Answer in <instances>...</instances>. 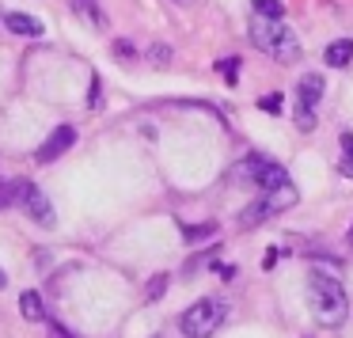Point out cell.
<instances>
[{"label":"cell","mask_w":353,"mask_h":338,"mask_svg":"<svg viewBox=\"0 0 353 338\" xmlns=\"http://www.w3.org/2000/svg\"><path fill=\"white\" fill-rule=\"evenodd\" d=\"M4 27H8L12 34H27V39L42 34V23L31 19V16H23V12H8V16H4Z\"/></svg>","instance_id":"ba28073f"},{"label":"cell","mask_w":353,"mask_h":338,"mask_svg":"<svg viewBox=\"0 0 353 338\" xmlns=\"http://www.w3.org/2000/svg\"><path fill=\"white\" fill-rule=\"evenodd\" d=\"M251 8H254V16H266V19H285V4H281V0H254Z\"/></svg>","instance_id":"8fae6325"},{"label":"cell","mask_w":353,"mask_h":338,"mask_svg":"<svg viewBox=\"0 0 353 338\" xmlns=\"http://www.w3.org/2000/svg\"><path fill=\"white\" fill-rule=\"evenodd\" d=\"M175 4H186V0H175Z\"/></svg>","instance_id":"cb8c5ba5"},{"label":"cell","mask_w":353,"mask_h":338,"mask_svg":"<svg viewBox=\"0 0 353 338\" xmlns=\"http://www.w3.org/2000/svg\"><path fill=\"white\" fill-rule=\"evenodd\" d=\"M259 107L266 110V115H277V110H281V95H266V99H259Z\"/></svg>","instance_id":"ac0fdd59"},{"label":"cell","mask_w":353,"mask_h":338,"mask_svg":"<svg viewBox=\"0 0 353 338\" xmlns=\"http://www.w3.org/2000/svg\"><path fill=\"white\" fill-rule=\"evenodd\" d=\"M236 69H239V61H221V72L228 84H236Z\"/></svg>","instance_id":"d6986e66"},{"label":"cell","mask_w":353,"mask_h":338,"mask_svg":"<svg viewBox=\"0 0 353 338\" xmlns=\"http://www.w3.org/2000/svg\"><path fill=\"white\" fill-rule=\"evenodd\" d=\"M163 289H168V274H156L152 281H148V292H145V297H148V300H160Z\"/></svg>","instance_id":"9a60e30c"},{"label":"cell","mask_w":353,"mask_h":338,"mask_svg":"<svg viewBox=\"0 0 353 338\" xmlns=\"http://www.w3.org/2000/svg\"><path fill=\"white\" fill-rule=\"evenodd\" d=\"M77 8L84 12V19H92L95 27H103V23H107V16H103V8L95 4V0H77Z\"/></svg>","instance_id":"7c38bea8"},{"label":"cell","mask_w":353,"mask_h":338,"mask_svg":"<svg viewBox=\"0 0 353 338\" xmlns=\"http://www.w3.org/2000/svg\"><path fill=\"white\" fill-rule=\"evenodd\" d=\"M323 92H327V84H323V77H304V80H300V88H296V99H300V103H307V107H315V110H319V99H323Z\"/></svg>","instance_id":"9c48e42d"},{"label":"cell","mask_w":353,"mask_h":338,"mask_svg":"<svg viewBox=\"0 0 353 338\" xmlns=\"http://www.w3.org/2000/svg\"><path fill=\"white\" fill-rule=\"evenodd\" d=\"M16 206H23V213L31 217L34 224H42V228H54V206H50V198H46V194H42L34 183H23V179L16 183Z\"/></svg>","instance_id":"277c9868"},{"label":"cell","mask_w":353,"mask_h":338,"mask_svg":"<svg viewBox=\"0 0 353 338\" xmlns=\"http://www.w3.org/2000/svg\"><path fill=\"white\" fill-rule=\"evenodd\" d=\"M183 236L190 239V243H198V239H209V236H213V224H194V228L183 232Z\"/></svg>","instance_id":"2e32d148"},{"label":"cell","mask_w":353,"mask_h":338,"mask_svg":"<svg viewBox=\"0 0 353 338\" xmlns=\"http://www.w3.org/2000/svg\"><path fill=\"white\" fill-rule=\"evenodd\" d=\"M338 171H342L345 179H353V152H345V160H342V168H338Z\"/></svg>","instance_id":"44dd1931"},{"label":"cell","mask_w":353,"mask_h":338,"mask_svg":"<svg viewBox=\"0 0 353 338\" xmlns=\"http://www.w3.org/2000/svg\"><path fill=\"white\" fill-rule=\"evenodd\" d=\"M114 57H133V42L118 39V42H114Z\"/></svg>","instance_id":"ffe728a7"},{"label":"cell","mask_w":353,"mask_h":338,"mask_svg":"<svg viewBox=\"0 0 353 338\" xmlns=\"http://www.w3.org/2000/svg\"><path fill=\"white\" fill-rule=\"evenodd\" d=\"M296 126L304 133L315 130V107H307V103H300V99H296Z\"/></svg>","instance_id":"4fadbf2b"},{"label":"cell","mask_w":353,"mask_h":338,"mask_svg":"<svg viewBox=\"0 0 353 338\" xmlns=\"http://www.w3.org/2000/svg\"><path fill=\"white\" fill-rule=\"evenodd\" d=\"M251 39L262 54H270L277 65H292L300 61V39L285 27V19H266V16H251Z\"/></svg>","instance_id":"7a4b0ae2"},{"label":"cell","mask_w":353,"mask_h":338,"mask_svg":"<svg viewBox=\"0 0 353 338\" xmlns=\"http://www.w3.org/2000/svg\"><path fill=\"white\" fill-rule=\"evenodd\" d=\"M4 285H8V274H4V270H0V289H4Z\"/></svg>","instance_id":"603a6c76"},{"label":"cell","mask_w":353,"mask_h":338,"mask_svg":"<svg viewBox=\"0 0 353 338\" xmlns=\"http://www.w3.org/2000/svg\"><path fill=\"white\" fill-rule=\"evenodd\" d=\"M323 61H327L330 69H342V65H350V61H353V39L330 42V46L323 50Z\"/></svg>","instance_id":"52a82bcc"},{"label":"cell","mask_w":353,"mask_h":338,"mask_svg":"<svg viewBox=\"0 0 353 338\" xmlns=\"http://www.w3.org/2000/svg\"><path fill=\"white\" fill-rule=\"evenodd\" d=\"M50 338H72V335H69L65 327H57V323H54V327H50Z\"/></svg>","instance_id":"7402d4cb"},{"label":"cell","mask_w":353,"mask_h":338,"mask_svg":"<svg viewBox=\"0 0 353 338\" xmlns=\"http://www.w3.org/2000/svg\"><path fill=\"white\" fill-rule=\"evenodd\" d=\"M72 145H77V130H72V126H57V130L39 145L34 160H39V163H54V160H61V156L69 152Z\"/></svg>","instance_id":"5b68a950"},{"label":"cell","mask_w":353,"mask_h":338,"mask_svg":"<svg viewBox=\"0 0 353 338\" xmlns=\"http://www.w3.org/2000/svg\"><path fill=\"white\" fill-rule=\"evenodd\" d=\"M19 312H23V319H31V323H46V308H42V297L34 289H27L23 297H19Z\"/></svg>","instance_id":"30bf717a"},{"label":"cell","mask_w":353,"mask_h":338,"mask_svg":"<svg viewBox=\"0 0 353 338\" xmlns=\"http://www.w3.org/2000/svg\"><path fill=\"white\" fill-rule=\"evenodd\" d=\"M350 239H353V232H350Z\"/></svg>","instance_id":"d4e9b609"},{"label":"cell","mask_w":353,"mask_h":338,"mask_svg":"<svg viewBox=\"0 0 353 338\" xmlns=\"http://www.w3.org/2000/svg\"><path fill=\"white\" fill-rule=\"evenodd\" d=\"M171 57H175V54H171L168 42H152V46H148V61H152V65H171Z\"/></svg>","instance_id":"5bb4252c"},{"label":"cell","mask_w":353,"mask_h":338,"mask_svg":"<svg viewBox=\"0 0 353 338\" xmlns=\"http://www.w3.org/2000/svg\"><path fill=\"white\" fill-rule=\"evenodd\" d=\"M16 206V183H0V209Z\"/></svg>","instance_id":"e0dca14e"},{"label":"cell","mask_w":353,"mask_h":338,"mask_svg":"<svg viewBox=\"0 0 353 338\" xmlns=\"http://www.w3.org/2000/svg\"><path fill=\"white\" fill-rule=\"evenodd\" d=\"M277 209L270 206V198L266 194H262V198H254L251 206L243 209V213H239V224H243V228H254V224H262V221H270V217H274Z\"/></svg>","instance_id":"8992f818"},{"label":"cell","mask_w":353,"mask_h":338,"mask_svg":"<svg viewBox=\"0 0 353 338\" xmlns=\"http://www.w3.org/2000/svg\"><path fill=\"white\" fill-rule=\"evenodd\" d=\"M224 319H228V304H224V300L205 297V300H198V304L186 308L183 319H179V327H183L186 338H209Z\"/></svg>","instance_id":"3957f363"},{"label":"cell","mask_w":353,"mask_h":338,"mask_svg":"<svg viewBox=\"0 0 353 338\" xmlns=\"http://www.w3.org/2000/svg\"><path fill=\"white\" fill-rule=\"evenodd\" d=\"M307 308L323 327H342L350 315V292L342 289L334 274L327 270H312L307 274Z\"/></svg>","instance_id":"6da1fadb"}]
</instances>
